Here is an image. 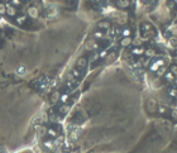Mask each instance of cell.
<instances>
[{
  "instance_id": "6da1fadb",
  "label": "cell",
  "mask_w": 177,
  "mask_h": 153,
  "mask_svg": "<svg viewBox=\"0 0 177 153\" xmlns=\"http://www.w3.org/2000/svg\"><path fill=\"white\" fill-rule=\"evenodd\" d=\"M17 8L13 6L12 4H5V14H8L9 17H15L17 15Z\"/></svg>"
},
{
  "instance_id": "7a4b0ae2",
  "label": "cell",
  "mask_w": 177,
  "mask_h": 153,
  "mask_svg": "<svg viewBox=\"0 0 177 153\" xmlns=\"http://www.w3.org/2000/svg\"><path fill=\"white\" fill-rule=\"evenodd\" d=\"M28 15L30 17V18L36 19V18H38V15H39V10H38V8H36V6H29L28 8Z\"/></svg>"
},
{
  "instance_id": "3957f363",
  "label": "cell",
  "mask_w": 177,
  "mask_h": 153,
  "mask_svg": "<svg viewBox=\"0 0 177 153\" xmlns=\"http://www.w3.org/2000/svg\"><path fill=\"white\" fill-rule=\"evenodd\" d=\"M98 43H95V41H92V39H90L87 41V43H86V50H89V51H92V50H98Z\"/></svg>"
},
{
  "instance_id": "277c9868",
  "label": "cell",
  "mask_w": 177,
  "mask_h": 153,
  "mask_svg": "<svg viewBox=\"0 0 177 153\" xmlns=\"http://www.w3.org/2000/svg\"><path fill=\"white\" fill-rule=\"evenodd\" d=\"M130 5V0H118V6L120 9H127Z\"/></svg>"
},
{
  "instance_id": "5b68a950",
  "label": "cell",
  "mask_w": 177,
  "mask_h": 153,
  "mask_svg": "<svg viewBox=\"0 0 177 153\" xmlns=\"http://www.w3.org/2000/svg\"><path fill=\"white\" fill-rule=\"evenodd\" d=\"M132 43H133V39H132L130 37H124L123 39L120 41V44L123 47H128V46H130Z\"/></svg>"
},
{
  "instance_id": "8992f818",
  "label": "cell",
  "mask_w": 177,
  "mask_h": 153,
  "mask_svg": "<svg viewBox=\"0 0 177 153\" xmlns=\"http://www.w3.org/2000/svg\"><path fill=\"white\" fill-rule=\"evenodd\" d=\"M86 63H87V60H86L85 57H81L77 60V67L79 68H84L86 67Z\"/></svg>"
},
{
  "instance_id": "52a82bcc",
  "label": "cell",
  "mask_w": 177,
  "mask_h": 153,
  "mask_svg": "<svg viewBox=\"0 0 177 153\" xmlns=\"http://www.w3.org/2000/svg\"><path fill=\"white\" fill-rule=\"evenodd\" d=\"M98 27H99V29H109V28H110V23L106 22V20H103V22L98 23Z\"/></svg>"
},
{
  "instance_id": "ba28073f",
  "label": "cell",
  "mask_w": 177,
  "mask_h": 153,
  "mask_svg": "<svg viewBox=\"0 0 177 153\" xmlns=\"http://www.w3.org/2000/svg\"><path fill=\"white\" fill-rule=\"evenodd\" d=\"M144 53V48L143 47H137V48H134L133 50V54L135 56H142Z\"/></svg>"
},
{
  "instance_id": "9c48e42d",
  "label": "cell",
  "mask_w": 177,
  "mask_h": 153,
  "mask_svg": "<svg viewBox=\"0 0 177 153\" xmlns=\"http://www.w3.org/2000/svg\"><path fill=\"white\" fill-rule=\"evenodd\" d=\"M60 94H58V92H53V94H52V96H51V101L52 103H57L58 101V100H60Z\"/></svg>"
},
{
  "instance_id": "30bf717a",
  "label": "cell",
  "mask_w": 177,
  "mask_h": 153,
  "mask_svg": "<svg viewBox=\"0 0 177 153\" xmlns=\"http://www.w3.org/2000/svg\"><path fill=\"white\" fill-rule=\"evenodd\" d=\"M143 54H145V57L151 58V57H153V56L156 54V52H154V50H144Z\"/></svg>"
},
{
  "instance_id": "8fae6325",
  "label": "cell",
  "mask_w": 177,
  "mask_h": 153,
  "mask_svg": "<svg viewBox=\"0 0 177 153\" xmlns=\"http://www.w3.org/2000/svg\"><path fill=\"white\" fill-rule=\"evenodd\" d=\"M166 71H167V68H166L165 66L159 67V68L157 70V76H158V77H159V76H163V75H165V72H166Z\"/></svg>"
},
{
  "instance_id": "7c38bea8",
  "label": "cell",
  "mask_w": 177,
  "mask_h": 153,
  "mask_svg": "<svg viewBox=\"0 0 177 153\" xmlns=\"http://www.w3.org/2000/svg\"><path fill=\"white\" fill-rule=\"evenodd\" d=\"M115 57H116V52H112V53H110V54L106 57V61H107V62H112V61L115 60Z\"/></svg>"
},
{
  "instance_id": "4fadbf2b",
  "label": "cell",
  "mask_w": 177,
  "mask_h": 153,
  "mask_svg": "<svg viewBox=\"0 0 177 153\" xmlns=\"http://www.w3.org/2000/svg\"><path fill=\"white\" fill-rule=\"evenodd\" d=\"M68 110H70V106H68V105H62V106L60 108V113H61V114L68 113Z\"/></svg>"
},
{
  "instance_id": "5bb4252c",
  "label": "cell",
  "mask_w": 177,
  "mask_h": 153,
  "mask_svg": "<svg viewBox=\"0 0 177 153\" xmlns=\"http://www.w3.org/2000/svg\"><path fill=\"white\" fill-rule=\"evenodd\" d=\"M166 80H167V81H175V75L168 71L167 74H166Z\"/></svg>"
},
{
  "instance_id": "9a60e30c",
  "label": "cell",
  "mask_w": 177,
  "mask_h": 153,
  "mask_svg": "<svg viewBox=\"0 0 177 153\" xmlns=\"http://www.w3.org/2000/svg\"><path fill=\"white\" fill-rule=\"evenodd\" d=\"M47 133H48V134H50V135H51V137H56V135H57V132H56V130H54V129H52V128H50V129H48V130H47Z\"/></svg>"
},
{
  "instance_id": "2e32d148",
  "label": "cell",
  "mask_w": 177,
  "mask_h": 153,
  "mask_svg": "<svg viewBox=\"0 0 177 153\" xmlns=\"http://www.w3.org/2000/svg\"><path fill=\"white\" fill-rule=\"evenodd\" d=\"M130 34H132V30L130 29H124L123 30V36L124 37H130Z\"/></svg>"
},
{
  "instance_id": "e0dca14e",
  "label": "cell",
  "mask_w": 177,
  "mask_h": 153,
  "mask_svg": "<svg viewBox=\"0 0 177 153\" xmlns=\"http://www.w3.org/2000/svg\"><path fill=\"white\" fill-rule=\"evenodd\" d=\"M0 14H5V4H3V3H0Z\"/></svg>"
},
{
  "instance_id": "ac0fdd59",
  "label": "cell",
  "mask_w": 177,
  "mask_h": 153,
  "mask_svg": "<svg viewBox=\"0 0 177 153\" xmlns=\"http://www.w3.org/2000/svg\"><path fill=\"white\" fill-rule=\"evenodd\" d=\"M142 29H143V30H149V29H151V26L147 24V23H144L143 26H142Z\"/></svg>"
},
{
  "instance_id": "d6986e66",
  "label": "cell",
  "mask_w": 177,
  "mask_h": 153,
  "mask_svg": "<svg viewBox=\"0 0 177 153\" xmlns=\"http://www.w3.org/2000/svg\"><path fill=\"white\" fill-rule=\"evenodd\" d=\"M44 147L52 148V141H46V142H44Z\"/></svg>"
},
{
  "instance_id": "ffe728a7",
  "label": "cell",
  "mask_w": 177,
  "mask_h": 153,
  "mask_svg": "<svg viewBox=\"0 0 177 153\" xmlns=\"http://www.w3.org/2000/svg\"><path fill=\"white\" fill-rule=\"evenodd\" d=\"M169 72H172L173 75H176V74H177V67H176V65L171 66V71H169Z\"/></svg>"
},
{
  "instance_id": "44dd1931",
  "label": "cell",
  "mask_w": 177,
  "mask_h": 153,
  "mask_svg": "<svg viewBox=\"0 0 177 153\" xmlns=\"http://www.w3.org/2000/svg\"><path fill=\"white\" fill-rule=\"evenodd\" d=\"M12 5H13V6H18V5H20V0H12Z\"/></svg>"
},
{
  "instance_id": "7402d4cb",
  "label": "cell",
  "mask_w": 177,
  "mask_h": 153,
  "mask_svg": "<svg viewBox=\"0 0 177 153\" xmlns=\"http://www.w3.org/2000/svg\"><path fill=\"white\" fill-rule=\"evenodd\" d=\"M94 37H95V38H101L103 33L101 32H95V33H94Z\"/></svg>"
},
{
  "instance_id": "603a6c76",
  "label": "cell",
  "mask_w": 177,
  "mask_h": 153,
  "mask_svg": "<svg viewBox=\"0 0 177 153\" xmlns=\"http://www.w3.org/2000/svg\"><path fill=\"white\" fill-rule=\"evenodd\" d=\"M168 92H169V95H171L172 97H176V89H175V88H173L171 91H168Z\"/></svg>"
},
{
  "instance_id": "cb8c5ba5",
  "label": "cell",
  "mask_w": 177,
  "mask_h": 153,
  "mask_svg": "<svg viewBox=\"0 0 177 153\" xmlns=\"http://www.w3.org/2000/svg\"><path fill=\"white\" fill-rule=\"evenodd\" d=\"M72 75H74V76H79L80 72L77 71V70H74V71H72Z\"/></svg>"
},
{
  "instance_id": "d4e9b609",
  "label": "cell",
  "mask_w": 177,
  "mask_h": 153,
  "mask_svg": "<svg viewBox=\"0 0 177 153\" xmlns=\"http://www.w3.org/2000/svg\"><path fill=\"white\" fill-rule=\"evenodd\" d=\"M67 97H68L67 95H63V96L61 97V100H62V101H66V100H67Z\"/></svg>"
}]
</instances>
